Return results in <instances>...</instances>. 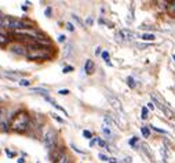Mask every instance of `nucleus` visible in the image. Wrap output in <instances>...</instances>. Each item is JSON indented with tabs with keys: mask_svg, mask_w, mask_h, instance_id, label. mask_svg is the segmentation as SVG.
<instances>
[{
	"mask_svg": "<svg viewBox=\"0 0 175 163\" xmlns=\"http://www.w3.org/2000/svg\"><path fill=\"white\" fill-rule=\"evenodd\" d=\"M141 118H142V119H148V109H146L145 106L142 108V116H141Z\"/></svg>",
	"mask_w": 175,
	"mask_h": 163,
	"instance_id": "obj_19",
	"label": "nucleus"
},
{
	"mask_svg": "<svg viewBox=\"0 0 175 163\" xmlns=\"http://www.w3.org/2000/svg\"><path fill=\"white\" fill-rule=\"evenodd\" d=\"M44 142L47 145V148H53L54 142H55V134L53 130H47V133L44 134Z\"/></svg>",
	"mask_w": 175,
	"mask_h": 163,
	"instance_id": "obj_5",
	"label": "nucleus"
},
{
	"mask_svg": "<svg viewBox=\"0 0 175 163\" xmlns=\"http://www.w3.org/2000/svg\"><path fill=\"white\" fill-rule=\"evenodd\" d=\"M51 116H53V118L55 119V120L58 122V123H63V119H62V118H60V116H58V115H55V113H53V115H51Z\"/></svg>",
	"mask_w": 175,
	"mask_h": 163,
	"instance_id": "obj_18",
	"label": "nucleus"
},
{
	"mask_svg": "<svg viewBox=\"0 0 175 163\" xmlns=\"http://www.w3.org/2000/svg\"><path fill=\"white\" fill-rule=\"evenodd\" d=\"M19 86H22V87L29 86V80H26V79H21V80H19Z\"/></svg>",
	"mask_w": 175,
	"mask_h": 163,
	"instance_id": "obj_17",
	"label": "nucleus"
},
{
	"mask_svg": "<svg viewBox=\"0 0 175 163\" xmlns=\"http://www.w3.org/2000/svg\"><path fill=\"white\" fill-rule=\"evenodd\" d=\"M148 108H149V109H153V108H154V104H153V102H149V104H148Z\"/></svg>",
	"mask_w": 175,
	"mask_h": 163,
	"instance_id": "obj_29",
	"label": "nucleus"
},
{
	"mask_svg": "<svg viewBox=\"0 0 175 163\" xmlns=\"http://www.w3.org/2000/svg\"><path fill=\"white\" fill-rule=\"evenodd\" d=\"M58 94H62V95H66V94H69V90H60V91H58Z\"/></svg>",
	"mask_w": 175,
	"mask_h": 163,
	"instance_id": "obj_24",
	"label": "nucleus"
},
{
	"mask_svg": "<svg viewBox=\"0 0 175 163\" xmlns=\"http://www.w3.org/2000/svg\"><path fill=\"white\" fill-rule=\"evenodd\" d=\"M99 159H102V160H109L106 155H104V154H99Z\"/></svg>",
	"mask_w": 175,
	"mask_h": 163,
	"instance_id": "obj_26",
	"label": "nucleus"
},
{
	"mask_svg": "<svg viewBox=\"0 0 175 163\" xmlns=\"http://www.w3.org/2000/svg\"><path fill=\"white\" fill-rule=\"evenodd\" d=\"M9 37H7V35H4V33H2L0 32V46H4V44H7L9 43Z\"/></svg>",
	"mask_w": 175,
	"mask_h": 163,
	"instance_id": "obj_12",
	"label": "nucleus"
},
{
	"mask_svg": "<svg viewBox=\"0 0 175 163\" xmlns=\"http://www.w3.org/2000/svg\"><path fill=\"white\" fill-rule=\"evenodd\" d=\"M87 24H88V25H90V24H92V19H91V18H88V19H87Z\"/></svg>",
	"mask_w": 175,
	"mask_h": 163,
	"instance_id": "obj_35",
	"label": "nucleus"
},
{
	"mask_svg": "<svg viewBox=\"0 0 175 163\" xmlns=\"http://www.w3.org/2000/svg\"><path fill=\"white\" fill-rule=\"evenodd\" d=\"M74 68L73 67H66V68H63V73H69L70 71H73Z\"/></svg>",
	"mask_w": 175,
	"mask_h": 163,
	"instance_id": "obj_22",
	"label": "nucleus"
},
{
	"mask_svg": "<svg viewBox=\"0 0 175 163\" xmlns=\"http://www.w3.org/2000/svg\"><path fill=\"white\" fill-rule=\"evenodd\" d=\"M28 124H29V116H28L26 112L21 111V112H18L17 115L14 116V119H12L11 126H10V127H11L14 131L24 133L25 130L28 129Z\"/></svg>",
	"mask_w": 175,
	"mask_h": 163,
	"instance_id": "obj_2",
	"label": "nucleus"
},
{
	"mask_svg": "<svg viewBox=\"0 0 175 163\" xmlns=\"http://www.w3.org/2000/svg\"><path fill=\"white\" fill-rule=\"evenodd\" d=\"M11 51L15 53V54H18V55H25V54H28L26 48H25L24 46H19V44H14V46H12V47H11Z\"/></svg>",
	"mask_w": 175,
	"mask_h": 163,
	"instance_id": "obj_8",
	"label": "nucleus"
},
{
	"mask_svg": "<svg viewBox=\"0 0 175 163\" xmlns=\"http://www.w3.org/2000/svg\"><path fill=\"white\" fill-rule=\"evenodd\" d=\"M66 29H69L70 32H73L74 28H73V25H72V24H68V25H66Z\"/></svg>",
	"mask_w": 175,
	"mask_h": 163,
	"instance_id": "obj_25",
	"label": "nucleus"
},
{
	"mask_svg": "<svg viewBox=\"0 0 175 163\" xmlns=\"http://www.w3.org/2000/svg\"><path fill=\"white\" fill-rule=\"evenodd\" d=\"M26 57L29 60H46L48 57V50L40 46H29Z\"/></svg>",
	"mask_w": 175,
	"mask_h": 163,
	"instance_id": "obj_3",
	"label": "nucleus"
},
{
	"mask_svg": "<svg viewBox=\"0 0 175 163\" xmlns=\"http://www.w3.org/2000/svg\"><path fill=\"white\" fill-rule=\"evenodd\" d=\"M0 102H2V97H0Z\"/></svg>",
	"mask_w": 175,
	"mask_h": 163,
	"instance_id": "obj_37",
	"label": "nucleus"
},
{
	"mask_svg": "<svg viewBox=\"0 0 175 163\" xmlns=\"http://www.w3.org/2000/svg\"><path fill=\"white\" fill-rule=\"evenodd\" d=\"M174 4H175V3H174ZM174 7H175V6H174Z\"/></svg>",
	"mask_w": 175,
	"mask_h": 163,
	"instance_id": "obj_38",
	"label": "nucleus"
},
{
	"mask_svg": "<svg viewBox=\"0 0 175 163\" xmlns=\"http://www.w3.org/2000/svg\"><path fill=\"white\" fill-rule=\"evenodd\" d=\"M57 163H69V160H68V156L66 155H62V156L58 159V162Z\"/></svg>",
	"mask_w": 175,
	"mask_h": 163,
	"instance_id": "obj_16",
	"label": "nucleus"
},
{
	"mask_svg": "<svg viewBox=\"0 0 175 163\" xmlns=\"http://www.w3.org/2000/svg\"><path fill=\"white\" fill-rule=\"evenodd\" d=\"M150 127H152L153 130H156V131H159V133H166L164 130H160V129H157V127H154V126H150Z\"/></svg>",
	"mask_w": 175,
	"mask_h": 163,
	"instance_id": "obj_27",
	"label": "nucleus"
},
{
	"mask_svg": "<svg viewBox=\"0 0 175 163\" xmlns=\"http://www.w3.org/2000/svg\"><path fill=\"white\" fill-rule=\"evenodd\" d=\"M18 163H25V159L24 158H19V159H18Z\"/></svg>",
	"mask_w": 175,
	"mask_h": 163,
	"instance_id": "obj_31",
	"label": "nucleus"
},
{
	"mask_svg": "<svg viewBox=\"0 0 175 163\" xmlns=\"http://www.w3.org/2000/svg\"><path fill=\"white\" fill-rule=\"evenodd\" d=\"M83 136L86 137V138H91V131H88V130H84V131H83Z\"/></svg>",
	"mask_w": 175,
	"mask_h": 163,
	"instance_id": "obj_21",
	"label": "nucleus"
},
{
	"mask_svg": "<svg viewBox=\"0 0 175 163\" xmlns=\"http://www.w3.org/2000/svg\"><path fill=\"white\" fill-rule=\"evenodd\" d=\"M43 98H44V100H46V101H47V102H50V104H51V105H53V106H54V108H57V109H58V111H61V112H62L63 115H66V111H65V109H63V108H62V106H61V105H60V104L57 102V101H55V100H54V98H51V97H50V95H43Z\"/></svg>",
	"mask_w": 175,
	"mask_h": 163,
	"instance_id": "obj_7",
	"label": "nucleus"
},
{
	"mask_svg": "<svg viewBox=\"0 0 175 163\" xmlns=\"http://www.w3.org/2000/svg\"><path fill=\"white\" fill-rule=\"evenodd\" d=\"M141 133H142V136L145 138H148L150 136V130H149V127H141Z\"/></svg>",
	"mask_w": 175,
	"mask_h": 163,
	"instance_id": "obj_14",
	"label": "nucleus"
},
{
	"mask_svg": "<svg viewBox=\"0 0 175 163\" xmlns=\"http://www.w3.org/2000/svg\"><path fill=\"white\" fill-rule=\"evenodd\" d=\"M51 14V9H47L46 10V15H50Z\"/></svg>",
	"mask_w": 175,
	"mask_h": 163,
	"instance_id": "obj_32",
	"label": "nucleus"
},
{
	"mask_svg": "<svg viewBox=\"0 0 175 163\" xmlns=\"http://www.w3.org/2000/svg\"><path fill=\"white\" fill-rule=\"evenodd\" d=\"M0 28H3V17H0Z\"/></svg>",
	"mask_w": 175,
	"mask_h": 163,
	"instance_id": "obj_33",
	"label": "nucleus"
},
{
	"mask_svg": "<svg viewBox=\"0 0 175 163\" xmlns=\"http://www.w3.org/2000/svg\"><path fill=\"white\" fill-rule=\"evenodd\" d=\"M127 85L130 86L131 88H134V87H135V82H134V79L131 78V76H130V78H127Z\"/></svg>",
	"mask_w": 175,
	"mask_h": 163,
	"instance_id": "obj_15",
	"label": "nucleus"
},
{
	"mask_svg": "<svg viewBox=\"0 0 175 163\" xmlns=\"http://www.w3.org/2000/svg\"><path fill=\"white\" fill-rule=\"evenodd\" d=\"M92 69H94V62H92L91 60H87V62H86V72L88 73H92Z\"/></svg>",
	"mask_w": 175,
	"mask_h": 163,
	"instance_id": "obj_11",
	"label": "nucleus"
},
{
	"mask_svg": "<svg viewBox=\"0 0 175 163\" xmlns=\"http://www.w3.org/2000/svg\"><path fill=\"white\" fill-rule=\"evenodd\" d=\"M108 101H109V104L116 109V111H119V112L123 111L122 102H120V100H119V98H116L115 95H110V94H108Z\"/></svg>",
	"mask_w": 175,
	"mask_h": 163,
	"instance_id": "obj_6",
	"label": "nucleus"
},
{
	"mask_svg": "<svg viewBox=\"0 0 175 163\" xmlns=\"http://www.w3.org/2000/svg\"><path fill=\"white\" fill-rule=\"evenodd\" d=\"M137 141H138L137 137H132V140L130 141V144H131V145H135V144H137Z\"/></svg>",
	"mask_w": 175,
	"mask_h": 163,
	"instance_id": "obj_23",
	"label": "nucleus"
},
{
	"mask_svg": "<svg viewBox=\"0 0 175 163\" xmlns=\"http://www.w3.org/2000/svg\"><path fill=\"white\" fill-rule=\"evenodd\" d=\"M142 39L145 40V42H153L156 37H154V35H152V33H143L142 35Z\"/></svg>",
	"mask_w": 175,
	"mask_h": 163,
	"instance_id": "obj_13",
	"label": "nucleus"
},
{
	"mask_svg": "<svg viewBox=\"0 0 175 163\" xmlns=\"http://www.w3.org/2000/svg\"><path fill=\"white\" fill-rule=\"evenodd\" d=\"M172 58H174V61H175V55H172Z\"/></svg>",
	"mask_w": 175,
	"mask_h": 163,
	"instance_id": "obj_36",
	"label": "nucleus"
},
{
	"mask_svg": "<svg viewBox=\"0 0 175 163\" xmlns=\"http://www.w3.org/2000/svg\"><path fill=\"white\" fill-rule=\"evenodd\" d=\"M3 113H4V109H3V106H0V120L3 118Z\"/></svg>",
	"mask_w": 175,
	"mask_h": 163,
	"instance_id": "obj_28",
	"label": "nucleus"
},
{
	"mask_svg": "<svg viewBox=\"0 0 175 163\" xmlns=\"http://www.w3.org/2000/svg\"><path fill=\"white\" fill-rule=\"evenodd\" d=\"M102 58H104L106 62H109V53H108V51H102Z\"/></svg>",
	"mask_w": 175,
	"mask_h": 163,
	"instance_id": "obj_20",
	"label": "nucleus"
},
{
	"mask_svg": "<svg viewBox=\"0 0 175 163\" xmlns=\"http://www.w3.org/2000/svg\"><path fill=\"white\" fill-rule=\"evenodd\" d=\"M58 40H60V42H65V36H63V35H61V36L58 37Z\"/></svg>",
	"mask_w": 175,
	"mask_h": 163,
	"instance_id": "obj_30",
	"label": "nucleus"
},
{
	"mask_svg": "<svg viewBox=\"0 0 175 163\" xmlns=\"http://www.w3.org/2000/svg\"><path fill=\"white\" fill-rule=\"evenodd\" d=\"M14 35H15V36H21V35L28 36L29 39L35 40V42L39 43V44H48V43H50V40H48L44 35L39 33L37 30H35V29H29V28H24V29L14 30Z\"/></svg>",
	"mask_w": 175,
	"mask_h": 163,
	"instance_id": "obj_1",
	"label": "nucleus"
},
{
	"mask_svg": "<svg viewBox=\"0 0 175 163\" xmlns=\"http://www.w3.org/2000/svg\"><path fill=\"white\" fill-rule=\"evenodd\" d=\"M116 37H117V40H120V42H131V40L135 37V35L128 29H122L116 33Z\"/></svg>",
	"mask_w": 175,
	"mask_h": 163,
	"instance_id": "obj_4",
	"label": "nucleus"
},
{
	"mask_svg": "<svg viewBox=\"0 0 175 163\" xmlns=\"http://www.w3.org/2000/svg\"><path fill=\"white\" fill-rule=\"evenodd\" d=\"M109 163H117V160H116V159H109Z\"/></svg>",
	"mask_w": 175,
	"mask_h": 163,
	"instance_id": "obj_34",
	"label": "nucleus"
},
{
	"mask_svg": "<svg viewBox=\"0 0 175 163\" xmlns=\"http://www.w3.org/2000/svg\"><path fill=\"white\" fill-rule=\"evenodd\" d=\"M102 133H104L106 137H110V136H112V130H110V124H108V123H104V124H102Z\"/></svg>",
	"mask_w": 175,
	"mask_h": 163,
	"instance_id": "obj_9",
	"label": "nucleus"
},
{
	"mask_svg": "<svg viewBox=\"0 0 175 163\" xmlns=\"http://www.w3.org/2000/svg\"><path fill=\"white\" fill-rule=\"evenodd\" d=\"M30 91H32V93H40L42 95H48V90H46V88H43V87H32Z\"/></svg>",
	"mask_w": 175,
	"mask_h": 163,
	"instance_id": "obj_10",
	"label": "nucleus"
}]
</instances>
